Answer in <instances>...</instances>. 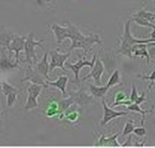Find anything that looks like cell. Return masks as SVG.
I'll return each instance as SVG.
<instances>
[{
    "mask_svg": "<svg viewBox=\"0 0 155 148\" xmlns=\"http://www.w3.org/2000/svg\"><path fill=\"white\" fill-rule=\"evenodd\" d=\"M153 6H155V0H153Z\"/></svg>",
    "mask_w": 155,
    "mask_h": 148,
    "instance_id": "31",
    "label": "cell"
},
{
    "mask_svg": "<svg viewBox=\"0 0 155 148\" xmlns=\"http://www.w3.org/2000/svg\"><path fill=\"white\" fill-rule=\"evenodd\" d=\"M72 115H68V116H67V119H69V120L71 121H74L75 119H77L78 118V115L77 113H71Z\"/></svg>",
    "mask_w": 155,
    "mask_h": 148,
    "instance_id": "28",
    "label": "cell"
},
{
    "mask_svg": "<svg viewBox=\"0 0 155 148\" xmlns=\"http://www.w3.org/2000/svg\"><path fill=\"white\" fill-rule=\"evenodd\" d=\"M44 86L38 84L31 83L28 88V97L27 100L26 104L25 105L24 108L27 110H31L33 109L37 108L39 106L37 98L39 95L41 94Z\"/></svg>",
    "mask_w": 155,
    "mask_h": 148,
    "instance_id": "4",
    "label": "cell"
},
{
    "mask_svg": "<svg viewBox=\"0 0 155 148\" xmlns=\"http://www.w3.org/2000/svg\"><path fill=\"white\" fill-rule=\"evenodd\" d=\"M33 68L36 72L41 74L43 77L47 80H49L48 72H50V65L47 62V53H44V56L41 61L38 63H36L34 66H32Z\"/></svg>",
    "mask_w": 155,
    "mask_h": 148,
    "instance_id": "10",
    "label": "cell"
},
{
    "mask_svg": "<svg viewBox=\"0 0 155 148\" xmlns=\"http://www.w3.org/2000/svg\"><path fill=\"white\" fill-rule=\"evenodd\" d=\"M97 59V55H94L93 59H92L91 61H87L86 59L83 60L81 58H80L79 60L76 63L74 64H71V63H65V65H66L67 68H70V69L72 71V72L74 73V78H75V81L77 82L80 81L79 79V73L80 71H81V68L83 67L88 66L90 67L91 68H92L94 67V65L95 63V61H96Z\"/></svg>",
    "mask_w": 155,
    "mask_h": 148,
    "instance_id": "7",
    "label": "cell"
},
{
    "mask_svg": "<svg viewBox=\"0 0 155 148\" xmlns=\"http://www.w3.org/2000/svg\"><path fill=\"white\" fill-rule=\"evenodd\" d=\"M119 84H120V72H119L118 70H116L110 76L107 85L110 88L111 87L116 86Z\"/></svg>",
    "mask_w": 155,
    "mask_h": 148,
    "instance_id": "17",
    "label": "cell"
},
{
    "mask_svg": "<svg viewBox=\"0 0 155 148\" xmlns=\"http://www.w3.org/2000/svg\"><path fill=\"white\" fill-rule=\"evenodd\" d=\"M68 77L67 76L62 75L59 77V78L56 81H47V84L50 85V86H53L55 87H57L61 90V92L63 94H66V85L68 83Z\"/></svg>",
    "mask_w": 155,
    "mask_h": 148,
    "instance_id": "13",
    "label": "cell"
},
{
    "mask_svg": "<svg viewBox=\"0 0 155 148\" xmlns=\"http://www.w3.org/2000/svg\"><path fill=\"white\" fill-rule=\"evenodd\" d=\"M104 71V65L99 57H97L95 61V63L94 65V67L91 68V71L89 74L83 77L82 81L87 80L89 78H93L94 80L95 84L97 86H102L103 83L101 81V77Z\"/></svg>",
    "mask_w": 155,
    "mask_h": 148,
    "instance_id": "6",
    "label": "cell"
},
{
    "mask_svg": "<svg viewBox=\"0 0 155 148\" xmlns=\"http://www.w3.org/2000/svg\"><path fill=\"white\" fill-rule=\"evenodd\" d=\"M89 88H90L91 94H92V96L96 97H104L107 92L108 91V90L110 89L107 85L106 86H97V85H94L92 84H88Z\"/></svg>",
    "mask_w": 155,
    "mask_h": 148,
    "instance_id": "14",
    "label": "cell"
},
{
    "mask_svg": "<svg viewBox=\"0 0 155 148\" xmlns=\"http://www.w3.org/2000/svg\"><path fill=\"white\" fill-rule=\"evenodd\" d=\"M133 133L136 135L140 136V137H143L146 134V130L144 127H139V128H135Z\"/></svg>",
    "mask_w": 155,
    "mask_h": 148,
    "instance_id": "25",
    "label": "cell"
},
{
    "mask_svg": "<svg viewBox=\"0 0 155 148\" xmlns=\"http://www.w3.org/2000/svg\"><path fill=\"white\" fill-rule=\"evenodd\" d=\"M150 38L151 39H155V28H153V31H152L151 34H150Z\"/></svg>",
    "mask_w": 155,
    "mask_h": 148,
    "instance_id": "29",
    "label": "cell"
},
{
    "mask_svg": "<svg viewBox=\"0 0 155 148\" xmlns=\"http://www.w3.org/2000/svg\"><path fill=\"white\" fill-rule=\"evenodd\" d=\"M0 59H1V58H0Z\"/></svg>",
    "mask_w": 155,
    "mask_h": 148,
    "instance_id": "33",
    "label": "cell"
},
{
    "mask_svg": "<svg viewBox=\"0 0 155 148\" xmlns=\"http://www.w3.org/2000/svg\"><path fill=\"white\" fill-rule=\"evenodd\" d=\"M127 95L126 94H124L123 92H119L118 94H116V97H115V103L125 100H127Z\"/></svg>",
    "mask_w": 155,
    "mask_h": 148,
    "instance_id": "24",
    "label": "cell"
},
{
    "mask_svg": "<svg viewBox=\"0 0 155 148\" xmlns=\"http://www.w3.org/2000/svg\"><path fill=\"white\" fill-rule=\"evenodd\" d=\"M1 70H2V69H1V68H0V72H1Z\"/></svg>",
    "mask_w": 155,
    "mask_h": 148,
    "instance_id": "32",
    "label": "cell"
},
{
    "mask_svg": "<svg viewBox=\"0 0 155 148\" xmlns=\"http://www.w3.org/2000/svg\"><path fill=\"white\" fill-rule=\"evenodd\" d=\"M132 134H129V137L128 138V140L125 142L124 143L121 144L122 147H125V146H132Z\"/></svg>",
    "mask_w": 155,
    "mask_h": 148,
    "instance_id": "27",
    "label": "cell"
},
{
    "mask_svg": "<svg viewBox=\"0 0 155 148\" xmlns=\"http://www.w3.org/2000/svg\"><path fill=\"white\" fill-rule=\"evenodd\" d=\"M132 19H129L125 23L124 33L123 35L120 37V46L118 53L120 54L129 57L130 59L133 58L132 53V47L138 43H150L155 41V39H147V40H139L132 37L131 34L130 27Z\"/></svg>",
    "mask_w": 155,
    "mask_h": 148,
    "instance_id": "2",
    "label": "cell"
},
{
    "mask_svg": "<svg viewBox=\"0 0 155 148\" xmlns=\"http://www.w3.org/2000/svg\"><path fill=\"white\" fill-rule=\"evenodd\" d=\"M147 43H138L135 44V46L132 47V53L136 56H141V57H146L147 59V63L150 62V56H149L148 53L147 51Z\"/></svg>",
    "mask_w": 155,
    "mask_h": 148,
    "instance_id": "12",
    "label": "cell"
},
{
    "mask_svg": "<svg viewBox=\"0 0 155 148\" xmlns=\"http://www.w3.org/2000/svg\"><path fill=\"white\" fill-rule=\"evenodd\" d=\"M26 37H20L18 35L13 36L8 49L10 53L15 52V64L18 66L19 62V54L23 49H25V42Z\"/></svg>",
    "mask_w": 155,
    "mask_h": 148,
    "instance_id": "8",
    "label": "cell"
},
{
    "mask_svg": "<svg viewBox=\"0 0 155 148\" xmlns=\"http://www.w3.org/2000/svg\"><path fill=\"white\" fill-rule=\"evenodd\" d=\"M127 110H129V111L136 112V113H139L140 114H141V116H142V119H141V126L144 125L145 115L147 114V113H151L152 111H153V108H152L150 110H142L141 108H140L139 104H136V103H132V104L128 106Z\"/></svg>",
    "mask_w": 155,
    "mask_h": 148,
    "instance_id": "15",
    "label": "cell"
},
{
    "mask_svg": "<svg viewBox=\"0 0 155 148\" xmlns=\"http://www.w3.org/2000/svg\"><path fill=\"white\" fill-rule=\"evenodd\" d=\"M66 27H62L58 24H53L51 26L52 31L54 34L58 44L62 43L66 38L71 40V45L68 51H72L74 49H82L84 54L87 55L91 50L94 44H101V39L97 34H91L84 36L78 27L70 22H66Z\"/></svg>",
    "mask_w": 155,
    "mask_h": 148,
    "instance_id": "1",
    "label": "cell"
},
{
    "mask_svg": "<svg viewBox=\"0 0 155 148\" xmlns=\"http://www.w3.org/2000/svg\"><path fill=\"white\" fill-rule=\"evenodd\" d=\"M143 79H148V80L150 81V84H149L148 86V90H150V89H151L152 86L153 85V84H154V81H155V70L154 71H152V73L150 74V75L149 76H143L142 77Z\"/></svg>",
    "mask_w": 155,
    "mask_h": 148,
    "instance_id": "23",
    "label": "cell"
},
{
    "mask_svg": "<svg viewBox=\"0 0 155 148\" xmlns=\"http://www.w3.org/2000/svg\"><path fill=\"white\" fill-rule=\"evenodd\" d=\"M1 89H2V93H3L5 96L8 95V94H12V93L18 92L15 87H14L13 86L10 85L9 84H8L7 82H2V83L1 84Z\"/></svg>",
    "mask_w": 155,
    "mask_h": 148,
    "instance_id": "18",
    "label": "cell"
},
{
    "mask_svg": "<svg viewBox=\"0 0 155 148\" xmlns=\"http://www.w3.org/2000/svg\"><path fill=\"white\" fill-rule=\"evenodd\" d=\"M0 114H1V113H0Z\"/></svg>",
    "mask_w": 155,
    "mask_h": 148,
    "instance_id": "34",
    "label": "cell"
},
{
    "mask_svg": "<svg viewBox=\"0 0 155 148\" xmlns=\"http://www.w3.org/2000/svg\"><path fill=\"white\" fill-rule=\"evenodd\" d=\"M102 105L103 108H104V116H103V119L101 122V127L105 126V125H107L108 122H110L112 119H116V118L117 117L127 116V115L129 114L128 112H116L114 111L113 110H112L111 108H110V107L107 105L104 97H103L102 99Z\"/></svg>",
    "mask_w": 155,
    "mask_h": 148,
    "instance_id": "9",
    "label": "cell"
},
{
    "mask_svg": "<svg viewBox=\"0 0 155 148\" xmlns=\"http://www.w3.org/2000/svg\"><path fill=\"white\" fill-rule=\"evenodd\" d=\"M134 129H135V125H134V122L132 121H128L126 122V125H125L123 131V136H127L129 135L133 132Z\"/></svg>",
    "mask_w": 155,
    "mask_h": 148,
    "instance_id": "20",
    "label": "cell"
},
{
    "mask_svg": "<svg viewBox=\"0 0 155 148\" xmlns=\"http://www.w3.org/2000/svg\"><path fill=\"white\" fill-rule=\"evenodd\" d=\"M119 134H116L114 135L111 136V137H106L104 134L101 135L98 138L97 142V146H106V147H120L121 146V144L118 143L117 141V137H118Z\"/></svg>",
    "mask_w": 155,
    "mask_h": 148,
    "instance_id": "11",
    "label": "cell"
},
{
    "mask_svg": "<svg viewBox=\"0 0 155 148\" xmlns=\"http://www.w3.org/2000/svg\"><path fill=\"white\" fill-rule=\"evenodd\" d=\"M18 93V92L12 93V94H8V95L6 96L7 97L6 104H7V107H8V108H11V107L14 105L15 103L16 102V100H17Z\"/></svg>",
    "mask_w": 155,
    "mask_h": 148,
    "instance_id": "21",
    "label": "cell"
},
{
    "mask_svg": "<svg viewBox=\"0 0 155 148\" xmlns=\"http://www.w3.org/2000/svg\"><path fill=\"white\" fill-rule=\"evenodd\" d=\"M70 53L71 52L68 51L67 53H61L58 51V49L52 51L50 53L51 62L50 63V72H52L56 68H60L63 71H66L64 65L65 61L70 56Z\"/></svg>",
    "mask_w": 155,
    "mask_h": 148,
    "instance_id": "5",
    "label": "cell"
},
{
    "mask_svg": "<svg viewBox=\"0 0 155 148\" xmlns=\"http://www.w3.org/2000/svg\"><path fill=\"white\" fill-rule=\"evenodd\" d=\"M44 42V40H41L39 41L34 40V36L33 33L28 34V37H26V40L25 42V56H26V60L30 66H34L37 61L34 48L35 46H38L44 49V46L42 45V43Z\"/></svg>",
    "mask_w": 155,
    "mask_h": 148,
    "instance_id": "3",
    "label": "cell"
},
{
    "mask_svg": "<svg viewBox=\"0 0 155 148\" xmlns=\"http://www.w3.org/2000/svg\"><path fill=\"white\" fill-rule=\"evenodd\" d=\"M132 17L141 18L145 19V20L153 23V21L155 19V14L150 12L145 11V10H140V11H138L137 13H135V14L132 15Z\"/></svg>",
    "mask_w": 155,
    "mask_h": 148,
    "instance_id": "16",
    "label": "cell"
},
{
    "mask_svg": "<svg viewBox=\"0 0 155 148\" xmlns=\"http://www.w3.org/2000/svg\"><path fill=\"white\" fill-rule=\"evenodd\" d=\"M132 101L130 100H122V101H120V102H117V103H114L113 104H112V107H116V106H119V105H126V106H129L130 104H132Z\"/></svg>",
    "mask_w": 155,
    "mask_h": 148,
    "instance_id": "26",
    "label": "cell"
},
{
    "mask_svg": "<svg viewBox=\"0 0 155 148\" xmlns=\"http://www.w3.org/2000/svg\"><path fill=\"white\" fill-rule=\"evenodd\" d=\"M132 21H135V23L141 25V26L148 27V28H152L153 29L155 28V25H153V23H151V22L145 20V19L141 18L133 17L132 18Z\"/></svg>",
    "mask_w": 155,
    "mask_h": 148,
    "instance_id": "19",
    "label": "cell"
},
{
    "mask_svg": "<svg viewBox=\"0 0 155 148\" xmlns=\"http://www.w3.org/2000/svg\"><path fill=\"white\" fill-rule=\"evenodd\" d=\"M150 45H151V46H155V41L154 42H152V43H149Z\"/></svg>",
    "mask_w": 155,
    "mask_h": 148,
    "instance_id": "30",
    "label": "cell"
},
{
    "mask_svg": "<svg viewBox=\"0 0 155 148\" xmlns=\"http://www.w3.org/2000/svg\"><path fill=\"white\" fill-rule=\"evenodd\" d=\"M138 97H139V95H138V92H137V90H136V87H135V84H133L132 86V93H131L129 100L132 101V103H134L135 102V100L138 98Z\"/></svg>",
    "mask_w": 155,
    "mask_h": 148,
    "instance_id": "22",
    "label": "cell"
}]
</instances>
